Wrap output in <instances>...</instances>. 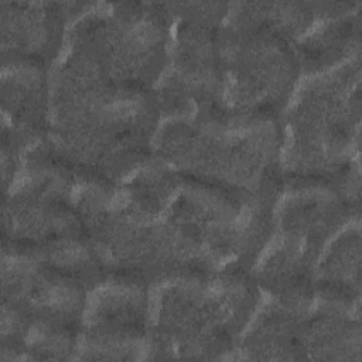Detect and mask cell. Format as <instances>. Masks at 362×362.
Here are the masks:
<instances>
[{
    "label": "cell",
    "mask_w": 362,
    "mask_h": 362,
    "mask_svg": "<svg viewBox=\"0 0 362 362\" xmlns=\"http://www.w3.org/2000/svg\"><path fill=\"white\" fill-rule=\"evenodd\" d=\"M290 126L293 171L315 180L346 174L359 132V55L307 85Z\"/></svg>",
    "instance_id": "6da1fadb"
},
{
    "label": "cell",
    "mask_w": 362,
    "mask_h": 362,
    "mask_svg": "<svg viewBox=\"0 0 362 362\" xmlns=\"http://www.w3.org/2000/svg\"><path fill=\"white\" fill-rule=\"evenodd\" d=\"M6 4V3H4ZM3 7V41L8 38L11 48L20 52L24 61L47 58L59 41L62 10L51 3H10Z\"/></svg>",
    "instance_id": "7a4b0ae2"
},
{
    "label": "cell",
    "mask_w": 362,
    "mask_h": 362,
    "mask_svg": "<svg viewBox=\"0 0 362 362\" xmlns=\"http://www.w3.org/2000/svg\"><path fill=\"white\" fill-rule=\"evenodd\" d=\"M359 225H349L331 247L318 269L317 281L327 300L352 304L359 300Z\"/></svg>",
    "instance_id": "3957f363"
},
{
    "label": "cell",
    "mask_w": 362,
    "mask_h": 362,
    "mask_svg": "<svg viewBox=\"0 0 362 362\" xmlns=\"http://www.w3.org/2000/svg\"><path fill=\"white\" fill-rule=\"evenodd\" d=\"M358 11L355 14L346 11L329 23L327 21L318 31L307 37L300 44V58L305 64L311 62L314 66H318L320 62L329 65L331 61H341L344 57L352 55V48L359 45Z\"/></svg>",
    "instance_id": "277c9868"
}]
</instances>
